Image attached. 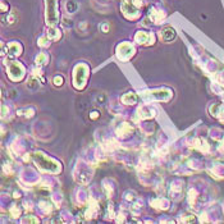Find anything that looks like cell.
<instances>
[{
	"label": "cell",
	"instance_id": "cell-2",
	"mask_svg": "<svg viewBox=\"0 0 224 224\" xmlns=\"http://www.w3.org/2000/svg\"><path fill=\"white\" fill-rule=\"evenodd\" d=\"M174 36H176V33H174V31H173V30H171V28H168V30H165V31L163 32V37H164L165 40L174 38Z\"/></svg>",
	"mask_w": 224,
	"mask_h": 224
},
{
	"label": "cell",
	"instance_id": "cell-1",
	"mask_svg": "<svg viewBox=\"0 0 224 224\" xmlns=\"http://www.w3.org/2000/svg\"><path fill=\"white\" fill-rule=\"evenodd\" d=\"M57 13H55V0H48V21L50 23H55Z\"/></svg>",
	"mask_w": 224,
	"mask_h": 224
},
{
	"label": "cell",
	"instance_id": "cell-3",
	"mask_svg": "<svg viewBox=\"0 0 224 224\" xmlns=\"http://www.w3.org/2000/svg\"><path fill=\"white\" fill-rule=\"evenodd\" d=\"M67 9L71 12V13H73V12L76 10V4H74L73 2H68V4H67Z\"/></svg>",
	"mask_w": 224,
	"mask_h": 224
}]
</instances>
